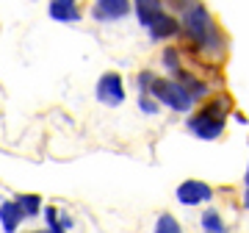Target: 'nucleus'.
Masks as SVG:
<instances>
[{"label": "nucleus", "mask_w": 249, "mask_h": 233, "mask_svg": "<svg viewBox=\"0 0 249 233\" xmlns=\"http://www.w3.org/2000/svg\"><path fill=\"white\" fill-rule=\"evenodd\" d=\"M34 233H50V231H34Z\"/></svg>", "instance_id": "obj_21"}, {"label": "nucleus", "mask_w": 249, "mask_h": 233, "mask_svg": "<svg viewBox=\"0 0 249 233\" xmlns=\"http://www.w3.org/2000/svg\"><path fill=\"white\" fill-rule=\"evenodd\" d=\"M244 208H247V211H249V189H247V192H244Z\"/></svg>", "instance_id": "obj_19"}, {"label": "nucleus", "mask_w": 249, "mask_h": 233, "mask_svg": "<svg viewBox=\"0 0 249 233\" xmlns=\"http://www.w3.org/2000/svg\"><path fill=\"white\" fill-rule=\"evenodd\" d=\"M47 11L55 22H78L80 19V9L75 0H50Z\"/></svg>", "instance_id": "obj_8"}, {"label": "nucleus", "mask_w": 249, "mask_h": 233, "mask_svg": "<svg viewBox=\"0 0 249 233\" xmlns=\"http://www.w3.org/2000/svg\"><path fill=\"white\" fill-rule=\"evenodd\" d=\"M152 233H183V228H180V222L172 214H160Z\"/></svg>", "instance_id": "obj_14"}, {"label": "nucleus", "mask_w": 249, "mask_h": 233, "mask_svg": "<svg viewBox=\"0 0 249 233\" xmlns=\"http://www.w3.org/2000/svg\"><path fill=\"white\" fill-rule=\"evenodd\" d=\"M191 3H196V0H172V6H178L180 11H186L188 6H191Z\"/></svg>", "instance_id": "obj_18"}, {"label": "nucleus", "mask_w": 249, "mask_h": 233, "mask_svg": "<svg viewBox=\"0 0 249 233\" xmlns=\"http://www.w3.org/2000/svg\"><path fill=\"white\" fill-rule=\"evenodd\" d=\"M97 100L103 106H122L124 103V86H122V75L119 72H106V75H100L97 81Z\"/></svg>", "instance_id": "obj_4"}, {"label": "nucleus", "mask_w": 249, "mask_h": 233, "mask_svg": "<svg viewBox=\"0 0 249 233\" xmlns=\"http://www.w3.org/2000/svg\"><path fill=\"white\" fill-rule=\"evenodd\" d=\"M244 186L249 189V167H247V175H244Z\"/></svg>", "instance_id": "obj_20"}, {"label": "nucleus", "mask_w": 249, "mask_h": 233, "mask_svg": "<svg viewBox=\"0 0 249 233\" xmlns=\"http://www.w3.org/2000/svg\"><path fill=\"white\" fill-rule=\"evenodd\" d=\"M14 200L22 206V211H25L28 219L39 216V211H42V197H39V194H17Z\"/></svg>", "instance_id": "obj_13"}, {"label": "nucleus", "mask_w": 249, "mask_h": 233, "mask_svg": "<svg viewBox=\"0 0 249 233\" xmlns=\"http://www.w3.org/2000/svg\"><path fill=\"white\" fill-rule=\"evenodd\" d=\"M175 81L183 83V86L188 89V95H191L194 100H199V97H205V95H208V86H205V83L199 81V78H194L191 72H183V70L175 72Z\"/></svg>", "instance_id": "obj_11"}, {"label": "nucleus", "mask_w": 249, "mask_h": 233, "mask_svg": "<svg viewBox=\"0 0 249 233\" xmlns=\"http://www.w3.org/2000/svg\"><path fill=\"white\" fill-rule=\"evenodd\" d=\"M183 25H178V19L169 17V14H160L155 22H152L147 31H150V39L152 42H160V39H169V36H175Z\"/></svg>", "instance_id": "obj_10"}, {"label": "nucleus", "mask_w": 249, "mask_h": 233, "mask_svg": "<svg viewBox=\"0 0 249 233\" xmlns=\"http://www.w3.org/2000/svg\"><path fill=\"white\" fill-rule=\"evenodd\" d=\"M22 219H28L22 206H19L17 200H6V203H0V225H3V231L6 233H17V228L22 225Z\"/></svg>", "instance_id": "obj_7"}, {"label": "nucleus", "mask_w": 249, "mask_h": 233, "mask_svg": "<svg viewBox=\"0 0 249 233\" xmlns=\"http://www.w3.org/2000/svg\"><path fill=\"white\" fill-rule=\"evenodd\" d=\"M175 194H178V203H183V206H199V203L213 200V189L205 180H183Z\"/></svg>", "instance_id": "obj_5"}, {"label": "nucleus", "mask_w": 249, "mask_h": 233, "mask_svg": "<svg viewBox=\"0 0 249 233\" xmlns=\"http://www.w3.org/2000/svg\"><path fill=\"white\" fill-rule=\"evenodd\" d=\"M147 95H152L160 106L172 108V111H191V106H194V97H191L186 86L180 81H175V78H155Z\"/></svg>", "instance_id": "obj_3"}, {"label": "nucleus", "mask_w": 249, "mask_h": 233, "mask_svg": "<svg viewBox=\"0 0 249 233\" xmlns=\"http://www.w3.org/2000/svg\"><path fill=\"white\" fill-rule=\"evenodd\" d=\"M45 222H47V231H50V233H64L61 214H58L53 206H45Z\"/></svg>", "instance_id": "obj_15"}, {"label": "nucleus", "mask_w": 249, "mask_h": 233, "mask_svg": "<svg viewBox=\"0 0 249 233\" xmlns=\"http://www.w3.org/2000/svg\"><path fill=\"white\" fill-rule=\"evenodd\" d=\"M94 19L100 22H114V19H122L130 14V0H97L94 9H91Z\"/></svg>", "instance_id": "obj_6"}, {"label": "nucleus", "mask_w": 249, "mask_h": 233, "mask_svg": "<svg viewBox=\"0 0 249 233\" xmlns=\"http://www.w3.org/2000/svg\"><path fill=\"white\" fill-rule=\"evenodd\" d=\"M163 64H166V70L175 75V72H180V56H178V47H166L163 50Z\"/></svg>", "instance_id": "obj_16"}, {"label": "nucleus", "mask_w": 249, "mask_h": 233, "mask_svg": "<svg viewBox=\"0 0 249 233\" xmlns=\"http://www.w3.org/2000/svg\"><path fill=\"white\" fill-rule=\"evenodd\" d=\"M183 31L186 36L194 42L196 50H202L208 56H222L224 53V39L216 28L213 17L208 14L202 3H191L186 11H183Z\"/></svg>", "instance_id": "obj_1"}, {"label": "nucleus", "mask_w": 249, "mask_h": 233, "mask_svg": "<svg viewBox=\"0 0 249 233\" xmlns=\"http://www.w3.org/2000/svg\"><path fill=\"white\" fill-rule=\"evenodd\" d=\"M230 111V97H216L211 100L208 106L194 114L188 119V131L196 136V139H205V142H213L224 134V116Z\"/></svg>", "instance_id": "obj_2"}, {"label": "nucleus", "mask_w": 249, "mask_h": 233, "mask_svg": "<svg viewBox=\"0 0 249 233\" xmlns=\"http://www.w3.org/2000/svg\"><path fill=\"white\" fill-rule=\"evenodd\" d=\"M202 231L205 233H227V225H224V219H222V214L219 211H205L202 214Z\"/></svg>", "instance_id": "obj_12"}, {"label": "nucleus", "mask_w": 249, "mask_h": 233, "mask_svg": "<svg viewBox=\"0 0 249 233\" xmlns=\"http://www.w3.org/2000/svg\"><path fill=\"white\" fill-rule=\"evenodd\" d=\"M139 106H142L144 114H158V100L152 97V95H142L139 97Z\"/></svg>", "instance_id": "obj_17"}, {"label": "nucleus", "mask_w": 249, "mask_h": 233, "mask_svg": "<svg viewBox=\"0 0 249 233\" xmlns=\"http://www.w3.org/2000/svg\"><path fill=\"white\" fill-rule=\"evenodd\" d=\"M133 11H136V17H139V22L144 28H150L163 14V3L160 0H133Z\"/></svg>", "instance_id": "obj_9"}]
</instances>
